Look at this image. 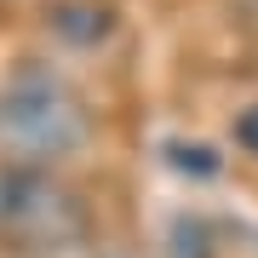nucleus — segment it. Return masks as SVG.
<instances>
[{"instance_id":"1","label":"nucleus","mask_w":258,"mask_h":258,"mask_svg":"<svg viewBox=\"0 0 258 258\" xmlns=\"http://www.w3.org/2000/svg\"><path fill=\"white\" fill-rule=\"evenodd\" d=\"M92 132V115H86V98L75 92L57 69L23 63L0 86V149L18 166H52L75 155Z\"/></svg>"},{"instance_id":"4","label":"nucleus","mask_w":258,"mask_h":258,"mask_svg":"<svg viewBox=\"0 0 258 258\" xmlns=\"http://www.w3.org/2000/svg\"><path fill=\"white\" fill-rule=\"evenodd\" d=\"M235 144L247 149V155H258V103H252V109H241V120H235Z\"/></svg>"},{"instance_id":"3","label":"nucleus","mask_w":258,"mask_h":258,"mask_svg":"<svg viewBox=\"0 0 258 258\" xmlns=\"http://www.w3.org/2000/svg\"><path fill=\"white\" fill-rule=\"evenodd\" d=\"M166 149H172V166H195V172H212V166H218V161H212V149L207 144H166Z\"/></svg>"},{"instance_id":"2","label":"nucleus","mask_w":258,"mask_h":258,"mask_svg":"<svg viewBox=\"0 0 258 258\" xmlns=\"http://www.w3.org/2000/svg\"><path fill=\"white\" fill-rule=\"evenodd\" d=\"M86 235V207L46 166L0 161V247L12 252H63Z\"/></svg>"}]
</instances>
